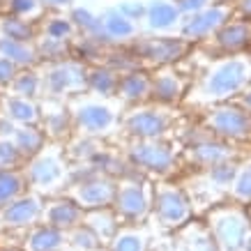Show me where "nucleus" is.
I'll use <instances>...</instances> for the list:
<instances>
[{
  "label": "nucleus",
  "mask_w": 251,
  "mask_h": 251,
  "mask_svg": "<svg viewBox=\"0 0 251 251\" xmlns=\"http://www.w3.org/2000/svg\"><path fill=\"white\" fill-rule=\"evenodd\" d=\"M251 81V60L244 55L226 58L214 62L212 69L201 83V95H205V101H219V99L233 97L235 92L244 90V85Z\"/></svg>",
  "instance_id": "nucleus-1"
},
{
  "label": "nucleus",
  "mask_w": 251,
  "mask_h": 251,
  "mask_svg": "<svg viewBox=\"0 0 251 251\" xmlns=\"http://www.w3.org/2000/svg\"><path fill=\"white\" fill-rule=\"evenodd\" d=\"M249 230L247 214L237 207H214L210 212V233L219 251H244Z\"/></svg>",
  "instance_id": "nucleus-2"
},
{
  "label": "nucleus",
  "mask_w": 251,
  "mask_h": 251,
  "mask_svg": "<svg viewBox=\"0 0 251 251\" xmlns=\"http://www.w3.org/2000/svg\"><path fill=\"white\" fill-rule=\"evenodd\" d=\"M115 207L127 219H141L150 210V187L138 182L136 177H127L115 184Z\"/></svg>",
  "instance_id": "nucleus-3"
},
{
  "label": "nucleus",
  "mask_w": 251,
  "mask_h": 251,
  "mask_svg": "<svg viewBox=\"0 0 251 251\" xmlns=\"http://www.w3.org/2000/svg\"><path fill=\"white\" fill-rule=\"evenodd\" d=\"M154 210L164 226H182L189 219L191 207L184 194L173 184H159L154 189Z\"/></svg>",
  "instance_id": "nucleus-4"
},
{
  "label": "nucleus",
  "mask_w": 251,
  "mask_h": 251,
  "mask_svg": "<svg viewBox=\"0 0 251 251\" xmlns=\"http://www.w3.org/2000/svg\"><path fill=\"white\" fill-rule=\"evenodd\" d=\"M42 150H44V152H39L37 157L32 159L30 168H28V173H25V180L42 191L55 189V187L62 182V177H65V166H62V161H60V154L55 152L53 148H51V150L42 148Z\"/></svg>",
  "instance_id": "nucleus-5"
},
{
  "label": "nucleus",
  "mask_w": 251,
  "mask_h": 251,
  "mask_svg": "<svg viewBox=\"0 0 251 251\" xmlns=\"http://www.w3.org/2000/svg\"><path fill=\"white\" fill-rule=\"evenodd\" d=\"M205 125L221 136L249 138L251 136V113L235 106H219L205 118Z\"/></svg>",
  "instance_id": "nucleus-6"
},
{
  "label": "nucleus",
  "mask_w": 251,
  "mask_h": 251,
  "mask_svg": "<svg viewBox=\"0 0 251 251\" xmlns=\"http://www.w3.org/2000/svg\"><path fill=\"white\" fill-rule=\"evenodd\" d=\"M129 157L136 166H143L148 171H159L168 173L173 168V152L168 150L164 143H157L154 138H141L131 145Z\"/></svg>",
  "instance_id": "nucleus-7"
},
{
  "label": "nucleus",
  "mask_w": 251,
  "mask_h": 251,
  "mask_svg": "<svg viewBox=\"0 0 251 251\" xmlns=\"http://www.w3.org/2000/svg\"><path fill=\"white\" fill-rule=\"evenodd\" d=\"M171 115L161 108H138L125 118V127L138 138H157L168 129Z\"/></svg>",
  "instance_id": "nucleus-8"
},
{
  "label": "nucleus",
  "mask_w": 251,
  "mask_h": 251,
  "mask_svg": "<svg viewBox=\"0 0 251 251\" xmlns=\"http://www.w3.org/2000/svg\"><path fill=\"white\" fill-rule=\"evenodd\" d=\"M115 196V184L108 177H92L83 180L72 189V198L81 210H97V207H106L113 203Z\"/></svg>",
  "instance_id": "nucleus-9"
},
{
  "label": "nucleus",
  "mask_w": 251,
  "mask_h": 251,
  "mask_svg": "<svg viewBox=\"0 0 251 251\" xmlns=\"http://www.w3.org/2000/svg\"><path fill=\"white\" fill-rule=\"evenodd\" d=\"M88 76H85L83 67H78L74 62H60L49 69V74L44 76V88L53 95H69L76 92L78 88H83Z\"/></svg>",
  "instance_id": "nucleus-10"
},
{
  "label": "nucleus",
  "mask_w": 251,
  "mask_h": 251,
  "mask_svg": "<svg viewBox=\"0 0 251 251\" xmlns=\"http://www.w3.org/2000/svg\"><path fill=\"white\" fill-rule=\"evenodd\" d=\"M42 214V203L35 196H19L14 201H9L7 205H2L0 212V221L7 228H23L30 226L39 219Z\"/></svg>",
  "instance_id": "nucleus-11"
},
{
  "label": "nucleus",
  "mask_w": 251,
  "mask_h": 251,
  "mask_svg": "<svg viewBox=\"0 0 251 251\" xmlns=\"http://www.w3.org/2000/svg\"><path fill=\"white\" fill-rule=\"evenodd\" d=\"M76 122L81 125V129L85 134H104L115 125V111L108 104L101 101H85L83 106L76 108Z\"/></svg>",
  "instance_id": "nucleus-12"
},
{
  "label": "nucleus",
  "mask_w": 251,
  "mask_h": 251,
  "mask_svg": "<svg viewBox=\"0 0 251 251\" xmlns=\"http://www.w3.org/2000/svg\"><path fill=\"white\" fill-rule=\"evenodd\" d=\"M42 214H44L46 224L58 230L74 228L78 221L83 219V210L74 201H53L46 207H42Z\"/></svg>",
  "instance_id": "nucleus-13"
},
{
  "label": "nucleus",
  "mask_w": 251,
  "mask_h": 251,
  "mask_svg": "<svg viewBox=\"0 0 251 251\" xmlns=\"http://www.w3.org/2000/svg\"><path fill=\"white\" fill-rule=\"evenodd\" d=\"M217 42L226 51H242L244 46L251 44V21H235L221 25Z\"/></svg>",
  "instance_id": "nucleus-14"
},
{
  "label": "nucleus",
  "mask_w": 251,
  "mask_h": 251,
  "mask_svg": "<svg viewBox=\"0 0 251 251\" xmlns=\"http://www.w3.org/2000/svg\"><path fill=\"white\" fill-rule=\"evenodd\" d=\"M224 19H226V7L205 9L201 14H194L189 21L184 23V35L187 37H203L207 32H212L214 28H219Z\"/></svg>",
  "instance_id": "nucleus-15"
},
{
  "label": "nucleus",
  "mask_w": 251,
  "mask_h": 251,
  "mask_svg": "<svg viewBox=\"0 0 251 251\" xmlns=\"http://www.w3.org/2000/svg\"><path fill=\"white\" fill-rule=\"evenodd\" d=\"M62 240H65L62 230L44 224L32 228V233L25 240V251H58L62 247Z\"/></svg>",
  "instance_id": "nucleus-16"
},
{
  "label": "nucleus",
  "mask_w": 251,
  "mask_h": 251,
  "mask_svg": "<svg viewBox=\"0 0 251 251\" xmlns=\"http://www.w3.org/2000/svg\"><path fill=\"white\" fill-rule=\"evenodd\" d=\"M230 157H233V152H230L228 148L217 145V143H212V141L191 148V159L203 168H212V166H219V164H226Z\"/></svg>",
  "instance_id": "nucleus-17"
},
{
  "label": "nucleus",
  "mask_w": 251,
  "mask_h": 251,
  "mask_svg": "<svg viewBox=\"0 0 251 251\" xmlns=\"http://www.w3.org/2000/svg\"><path fill=\"white\" fill-rule=\"evenodd\" d=\"M182 251H217V244L212 240V233L205 230L201 224H191L180 235Z\"/></svg>",
  "instance_id": "nucleus-18"
},
{
  "label": "nucleus",
  "mask_w": 251,
  "mask_h": 251,
  "mask_svg": "<svg viewBox=\"0 0 251 251\" xmlns=\"http://www.w3.org/2000/svg\"><path fill=\"white\" fill-rule=\"evenodd\" d=\"M150 85L152 81L145 76V74H127V76L118 78V95L122 99H129V101H136V99H143L145 95H150Z\"/></svg>",
  "instance_id": "nucleus-19"
},
{
  "label": "nucleus",
  "mask_w": 251,
  "mask_h": 251,
  "mask_svg": "<svg viewBox=\"0 0 251 251\" xmlns=\"http://www.w3.org/2000/svg\"><path fill=\"white\" fill-rule=\"evenodd\" d=\"M182 90H184L182 81L173 72H161L159 76L152 81V85H150V92L159 101H173V99H177L182 95Z\"/></svg>",
  "instance_id": "nucleus-20"
},
{
  "label": "nucleus",
  "mask_w": 251,
  "mask_h": 251,
  "mask_svg": "<svg viewBox=\"0 0 251 251\" xmlns=\"http://www.w3.org/2000/svg\"><path fill=\"white\" fill-rule=\"evenodd\" d=\"M5 111H7L9 120L19 122V125H35L37 122V108L30 99L25 97H9L5 99Z\"/></svg>",
  "instance_id": "nucleus-21"
},
{
  "label": "nucleus",
  "mask_w": 251,
  "mask_h": 251,
  "mask_svg": "<svg viewBox=\"0 0 251 251\" xmlns=\"http://www.w3.org/2000/svg\"><path fill=\"white\" fill-rule=\"evenodd\" d=\"M141 51L152 60H175L184 51V44L171 39H150L148 44L141 46Z\"/></svg>",
  "instance_id": "nucleus-22"
},
{
  "label": "nucleus",
  "mask_w": 251,
  "mask_h": 251,
  "mask_svg": "<svg viewBox=\"0 0 251 251\" xmlns=\"http://www.w3.org/2000/svg\"><path fill=\"white\" fill-rule=\"evenodd\" d=\"M0 55L9 58L14 65H30L37 53L28 46V42H16V39L0 37Z\"/></svg>",
  "instance_id": "nucleus-23"
},
{
  "label": "nucleus",
  "mask_w": 251,
  "mask_h": 251,
  "mask_svg": "<svg viewBox=\"0 0 251 251\" xmlns=\"http://www.w3.org/2000/svg\"><path fill=\"white\" fill-rule=\"evenodd\" d=\"M25 182L28 180H23L21 173H16V171H0V207L21 196Z\"/></svg>",
  "instance_id": "nucleus-24"
},
{
  "label": "nucleus",
  "mask_w": 251,
  "mask_h": 251,
  "mask_svg": "<svg viewBox=\"0 0 251 251\" xmlns=\"http://www.w3.org/2000/svg\"><path fill=\"white\" fill-rule=\"evenodd\" d=\"M228 194L235 201H240V203H249L251 201V161L235 168V175H233V182L228 187Z\"/></svg>",
  "instance_id": "nucleus-25"
},
{
  "label": "nucleus",
  "mask_w": 251,
  "mask_h": 251,
  "mask_svg": "<svg viewBox=\"0 0 251 251\" xmlns=\"http://www.w3.org/2000/svg\"><path fill=\"white\" fill-rule=\"evenodd\" d=\"M12 134H14V145L19 148L21 154H37L44 145V136L35 127H21V129H14Z\"/></svg>",
  "instance_id": "nucleus-26"
},
{
  "label": "nucleus",
  "mask_w": 251,
  "mask_h": 251,
  "mask_svg": "<svg viewBox=\"0 0 251 251\" xmlns=\"http://www.w3.org/2000/svg\"><path fill=\"white\" fill-rule=\"evenodd\" d=\"M0 30H2V37L16 39V42H30L32 37V28L23 21L21 16H5V19H0Z\"/></svg>",
  "instance_id": "nucleus-27"
},
{
  "label": "nucleus",
  "mask_w": 251,
  "mask_h": 251,
  "mask_svg": "<svg viewBox=\"0 0 251 251\" xmlns=\"http://www.w3.org/2000/svg\"><path fill=\"white\" fill-rule=\"evenodd\" d=\"M42 88V78L35 74V72H23V74H16L12 78V90H14V97H35Z\"/></svg>",
  "instance_id": "nucleus-28"
},
{
  "label": "nucleus",
  "mask_w": 251,
  "mask_h": 251,
  "mask_svg": "<svg viewBox=\"0 0 251 251\" xmlns=\"http://www.w3.org/2000/svg\"><path fill=\"white\" fill-rule=\"evenodd\" d=\"M148 16H150L152 28H168V25H173L177 21V7L171 5V2L159 0V2H154L152 7H150Z\"/></svg>",
  "instance_id": "nucleus-29"
},
{
  "label": "nucleus",
  "mask_w": 251,
  "mask_h": 251,
  "mask_svg": "<svg viewBox=\"0 0 251 251\" xmlns=\"http://www.w3.org/2000/svg\"><path fill=\"white\" fill-rule=\"evenodd\" d=\"M99 23H101L104 30H106L108 35H113V37H127V35L134 32L131 21L127 16H122L120 12H108V14L104 16V21H99Z\"/></svg>",
  "instance_id": "nucleus-30"
},
{
  "label": "nucleus",
  "mask_w": 251,
  "mask_h": 251,
  "mask_svg": "<svg viewBox=\"0 0 251 251\" xmlns=\"http://www.w3.org/2000/svg\"><path fill=\"white\" fill-rule=\"evenodd\" d=\"M145 249V235L138 230H122L115 237L113 251H143Z\"/></svg>",
  "instance_id": "nucleus-31"
},
{
  "label": "nucleus",
  "mask_w": 251,
  "mask_h": 251,
  "mask_svg": "<svg viewBox=\"0 0 251 251\" xmlns=\"http://www.w3.org/2000/svg\"><path fill=\"white\" fill-rule=\"evenodd\" d=\"M88 83H90L92 90L101 92V95H108V92L118 90V78L106 72V69H95L90 76H88Z\"/></svg>",
  "instance_id": "nucleus-32"
},
{
  "label": "nucleus",
  "mask_w": 251,
  "mask_h": 251,
  "mask_svg": "<svg viewBox=\"0 0 251 251\" xmlns=\"http://www.w3.org/2000/svg\"><path fill=\"white\" fill-rule=\"evenodd\" d=\"M19 159H21V152L14 141H9V136H0V166H14Z\"/></svg>",
  "instance_id": "nucleus-33"
},
{
  "label": "nucleus",
  "mask_w": 251,
  "mask_h": 251,
  "mask_svg": "<svg viewBox=\"0 0 251 251\" xmlns=\"http://www.w3.org/2000/svg\"><path fill=\"white\" fill-rule=\"evenodd\" d=\"M74 247L81 251H95L99 247V237L90 228H76V233H74Z\"/></svg>",
  "instance_id": "nucleus-34"
},
{
  "label": "nucleus",
  "mask_w": 251,
  "mask_h": 251,
  "mask_svg": "<svg viewBox=\"0 0 251 251\" xmlns=\"http://www.w3.org/2000/svg\"><path fill=\"white\" fill-rule=\"evenodd\" d=\"M69 32H72V23L67 21V19H53V21L46 25V35L51 39H60V42H65V37H67Z\"/></svg>",
  "instance_id": "nucleus-35"
},
{
  "label": "nucleus",
  "mask_w": 251,
  "mask_h": 251,
  "mask_svg": "<svg viewBox=\"0 0 251 251\" xmlns=\"http://www.w3.org/2000/svg\"><path fill=\"white\" fill-rule=\"evenodd\" d=\"M14 76H16V65L9 58L0 55V85H9Z\"/></svg>",
  "instance_id": "nucleus-36"
},
{
  "label": "nucleus",
  "mask_w": 251,
  "mask_h": 251,
  "mask_svg": "<svg viewBox=\"0 0 251 251\" xmlns=\"http://www.w3.org/2000/svg\"><path fill=\"white\" fill-rule=\"evenodd\" d=\"M9 9L16 16H23V14H30L32 9H37V2L35 0H9Z\"/></svg>",
  "instance_id": "nucleus-37"
},
{
  "label": "nucleus",
  "mask_w": 251,
  "mask_h": 251,
  "mask_svg": "<svg viewBox=\"0 0 251 251\" xmlns=\"http://www.w3.org/2000/svg\"><path fill=\"white\" fill-rule=\"evenodd\" d=\"M177 2H180L182 9H196V7H201L205 0H177Z\"/></svg>",
  "instance_id": "nucleus-38"
},
{
  "label": "nucleus",
  "mask_w": 251,
  "mask_h": 251,
  "mask_svg": "<svg viewBox=\"0 0 251 251\" xmlns=\"http://www.w3.org/2000/svg\"><path fill=\"white\" fill-rule=\"evenodd\" d=\"M240 7H242V12L251 19V0H240Z\"/></svg>",
  "instance_id": "nucleus-39"
},
{
  "label": "nucleus",
  "mask_w": 251,
  "mask_h": 251,
  "mask_svg": "<svg viewBox=\"0 0 251 251\" xmlns=\"http://www.w3.org/2000/svg\"><path fill=\"white\" fill-rule=\"evenodd\" d=\"M244 106H247V111L251 113V88H249V92H247V97H244Z\"/></svg>",
  "instance_id": "nucleus-40"
},
{
  "label": "nucleus",
  "mask_w": 251,
  "mask_h": 251,
  "mask_svg": "<svg viewBox=\"0 0 251 251\" xmlns=\"http://www.w3.org/2000/svg\"><path fill=\"white\" fill-rule=\"evenodd\" d=\"M51 5H62V2H67V0H49Z\"/></svg>",
  "instance_id": "nucleus-41"
},
{
  "label": "nucleus",
  "mask_w": 251,
  "mask_h": 251,
  "mask_svg": "<svg viewBox=\"0 0 251 251\" xmlns=\"http://www.w3.org/2000/svg\"><path fill=\"white\" fill-rule=\"evenodd\" d=\"M247 219H249V221H251V207H249V212H247Z\"/></svg>",
  "instance_id": "nucleus-42"
},
{
  "label": "nucleus",
  "mask_w": 251,
  "mask_h": 251,
  "mask_svg": "<svg viewBox=\"0 0 251 251\" xmlns=\"http://www.w3.org/2000/svg\"><path fill=\"white\" fill-rule=\"evenodd\" d=\"M0 251H14V249H0Z\"/></svg>",
  "instance_id": "nucleus-43"
},
{
  "label": "nucleus",
  "mask_w": 251,
  "mask_h": 251,
  "mask_svg": "<svg viewBox=\"0 0 251 251\" xmlns=\"http://www.w3.org/2000/svg\"><path fill=\"white\" fill-rule=\"evenodd\" d=\"M0 171H2V166H0Z\"/></svg>",
  "instance_id": "nucleus-44"
}]
</instances>
